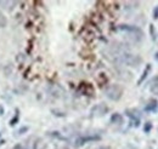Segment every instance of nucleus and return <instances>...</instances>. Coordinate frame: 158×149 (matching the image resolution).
I'll list each match as a JSON object with an SVG mask.
<instances>
[{"mask_svg": "<svg viewBox=\"0 0 158 149\" xmlns=\"http://www.w3.org/2000/svg\"><path fill=\"white\" fill-rule=\"evenodd\" d=\"M5 26H6V18H5L4 14L0 11V28H2V27H5Z\"/></svg>", "mask_w": 158, "mask_h": 149, "instance_id": "1", "label": "nucleus"}]
</instances>
